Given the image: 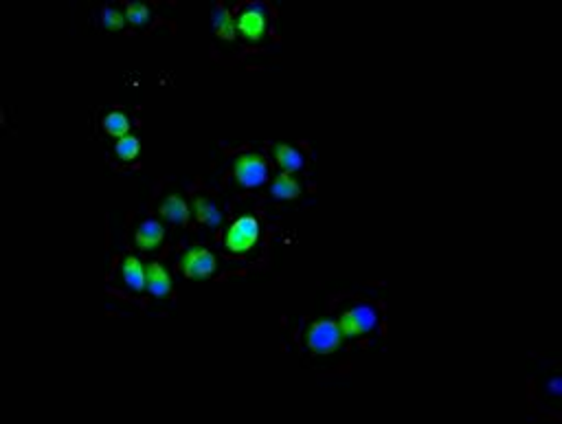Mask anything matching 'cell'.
<instances>
[{
  "instance_id": "cell-18",
  "label": "cell",
  "mask_w": 562,
  "mask_h": 424,
  "mask_svg": "<svg viewBox=\"0 0 562 424\" xmlns=\"http://www.w3.org/2000/svg\"><path fill=\"white\" fill-rule=\"evenodd\" d=\"M101 22H104L106 29H121L123 27V16L119 14V11L106 7L104 11H101Z\"/></svg>"
},
{
  "instance_id": "cell-7",
  "label": "cell",
  "mask_w": 562,
  "mask_h": 424,
  "mask_svg": "<svg viewBox=\"0 0 562 424\" xmlns=\"http://www.w3.org/2000/svg\"><path fill=\"white\" fill-rule=\"evenodd\" d=\"M163 236H165V229L159 225V222L145 220L143 225L137 229V244L141 249L152 251L154 247H159V244L163 242Z\"/></svg>"
},
{
  "instance_id": "cell-14",
  "label": "cell",
  "mask_w": 562,
  "mask_h": 424,
  "mask_svg": "<svg viewBox=\"0 0 562 424\" xmlns=\"http://www.w3.org/2000/svg\"><path fill=\"white\" fill-rule=\"evenodd\" d=\"M273 196L275 198H281V200H290V198H297L299 194H301V187H299V183H295L292 181L290 176H286V174H281L277 181H275V185H273Z\"/></svg>"
},
{
  "instance_id": "cell-8",
  "label": "cell",
  "mask_w": 562,
  "mask_h": 424,
  "mask_svg": "<svg viewBox=\"0 0 562 424\" xmlns=\"http://www.w3.org/2000/svg\"><path fill=\"white\" fill-rule=\"evenodd\" d=\"M145 280H148V288L152 290L154 295H167L172 290V282H170V275H167V271L163 269L161 264H150L148 266V271H145Z\"/></svg>"
},
{
  "instance_id": "cell-10",
  "label": "cell",
  "mask_w": 562,
  "mask_h": 424,
  "mask_svg": "<svg viewBox=\"0 0 562 424\" xmlns=\"http://www.w3.org/2000/svg\"><path fill=\"white\" fill-rule=\"evenodd\" d=\"M123 277H126V282L134 290H141L143 286H148L143 264L137 258H132V255H130V258H126V262H123Z\"/></svg>"
},
{
  "instance_id": "cell-17",
  "label": "cell",
  "mask_w": 562,
  "mask_h": 424,
  "mask_svg": "<svg viewBox=\"0 0 562 424\" xmlns=\"http://www.w3.org/2000/svg\"><path fill=\"white\" fill-rule=\"evenodd\" d=\"M150 18V11L143 3H130L128 5V20L134 22V25H145Z\"/></svg>"
},
{
  "instance_id": "cell-2",
  "label": "cell",
  "mask_w": 562,
  "mask_h": 424,
  "mask_svg": "<svg viewBox=\"0 0 562 424\" xmlns=\"http://www.w3.org/2000/svg\"><path fill=\"white\" fill-rule=\"evenodd\" d=\"M341 339H343V330L339 323L334 321H319L314 323L308 332V345L314 352H330L334 348H339Z\"/></svg>"
},
{
  "instance_id": "cell-15",
  "label": "cell",
  "mask_w": 562,
  "mask_h": 424,
  "mask_svg": "<svg viewBox=\"0 0 562 424\" xmlns=\"http://www.w3.org/2000/svg\"><path fill=\"white\" fill-rule=\"evenodd\" d=\"M104 128H106V132H110V135H115V137H126L130 130V119L123 113H110L104 119Z\"/></svg>"
},
{
  "instance_id": "cell-13",
  "label": "cell",
  "mask_w": 562,
  "mask_h": 424,
  "mask_svg": "<svg viewBox=\"0 0 562 424\" xmlns=\"http://www.w3.org/2000/svg\"><path fill=\"white\" fill-rule=\"evenodd\" d=\"M196 216H198L200 222H205V225H211V227H218L220 220H222L218 207L213 205L211 200H207V198H198L196 200Z\"/></svg>"
},
{
  "instance_id": "cell-3",
  "label": "cell",
  "mask_w": 562,
  "mask_h": 424,
  "mask_svg": "<svg viewBox=\"0 0 562 424\" xmlns=\"http://www.w3.org/2000/svg\"><path fill=\"white\" fill-rule=\"evenodd\" d=\"M339 326L347 337H356V334L374 330L378 326V315H376V310L369 306H356L354 310L345 312Z\"/></svg>"
},
{
  "instance_id": "cell-12",
  "label": "cell",
  "mask_w": 562,
  "mask_h": 424,
  "mask_svg": "<svg viewBox=\"0 0 562 424\" xmlns=\"http://www.w3.org/2000/svg\"><path fill=\"white\" fill-rule=\"evenodd\" d=\"M213 29H216V33L222 40H233L235 38V27L231 22L229 11L224 7H216V11H213Z\"/></svg>"
},
{
  "instance_id": "cell-1",
  "label": "cell",
  "mask_w": 562,
  "mask_h": 424,
  "mask_svg": "<svg viewBox=\"0 0 562 424\" xmlns=\"http://www.w3.org/2000/svg\"><path fill=\"white\" fill-rule=\"evenodd\" d=\"M233 172L242 185L255 187V185H262L268 178V165L264 163L262 156L257 154H242L240 159L235 161Z\"/></svg>"
},
{
  "instance_id": "cell-4",
  "label": "cell",
  "mask_w": 562,
  "mask_h": 424,
  "mask_svg": "<svg viewBox=\"0 0 562 424\" xmlns=\"http://www.w3.org/2000/svg\"><path fill=\"white\" fill-rule=\"evenodd\" d=\"M257 220L255 218H240L235 225L227 231V247L235 253L249 251L257 240Z\"/></svg>"
},
{
  "instance_id": "cell-11",
  "label": "cell",
  "mask_w": 562,
  "mask_h": 424,
  "mask_svg": "<svg viewBox=\"0 0 562 424\" xmlns=\"http://www.w3.org/2000/svg\"><path fill=\"white\" fill-rule=\"evenodd\" d=\"M275 159H277V163L284 167L286 172L301 170V165H303V156L295 148H290V145H277V148H275Z\"/></svg>"
},
{
  "instance_id": "cell-6",
  "label": "cell",
  "mask_w": 562,
  "mask_h": 424,
  "mask_svg": "<svg viewBox=\"0 0 562 424\" xmlns=\"http://www.w3.org/2000/svg\"><path fill=\"white\" fill-rule=\"evenodd\" d=\"M238 27L249 40H260L266 31V11L262 5H251L246 7L240 18H238Z\"/></svg>"
},
{
  "instance_id": "cell-5",
  "label": "cell",
  "mask_w": 562,
  "mask_h": 424,
  "mask_svg": "<svg viewBox=\"0 0 562 424\" xmlns=\"http://www.w3.org/2000/svg\"><path fill=\"white\" fill-rule=\"evenodd\" d=\"M183 271L187 277H207L216 271V258L202 247L189 249L183 258Z\"/></svg>"
},
{
  "instance_id": "cell-9",
  "label": "cell",
  "mask_w": 562,
  "mask_h": 424,
  "mask_svg": "<svg viewBox=\"0 0 562 424\" xmlns=\"http://www.w3.org/2000/svg\"><path fill=\"white\" fill-rule=\"evenodd\" d=\"M161 214H163V218L178 222V225H185V222L189 220V209L185 205V200L178 196H170L165 200V203L161 205Z\"/></svg>"
},
{
  "instance_id": "cell-16",
  "label": "cell",
  "mask_w": 562,
  "mask_h": 424,
  "mask_svg": "<svg viewBox=\"0 0 562 424\" xmlns=\"http://www.w3.org/2000/svg\"><path fill=\"white\" fill-rule=\"evenodd\" d=\"M139 152V141L134 139V137H121V141L117 143V154L121 156V159H134Z\"/></svg>"
}]
</instances>
